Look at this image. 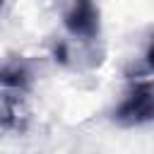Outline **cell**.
<instances>
[{
    "instance_id": "cell-1",
    "label": "cell",
    "mask_w": 154,
    "mask_h": 154,
    "mask_svg": "<svg viewBox=\"0 0 154 154\" xmlns=\"http://www.w3.org/2000/svg\"><path fill=\"white\" fill-rule=\"evenodd\" d=\"M60 19L70 36L82 43H96L101 38V12L94 0H63Z\"/></svg>"
},
{
    "instance_id": "cell-2",
    "label": "cell",
    "mask_w": 154,
    "mask_h": 154,
    "mask_svg": "<svg viewBox=\"0 0 154 154\" xmlns=\"http://www.w3.org/2000/svg\"><path fill=\"white\" fill-rule=\"evenodd\" d=\"M113 120L123 128H135L144 123H154V79L135 82L123 101L113 111Z\"/></svg>"
},
{
    "instance_id": "cell-3",
    "label": "cell",
    "mask_w": 154,
    "mask_h": 154,
    "mask_svg": "<svg viewBox=\"0 0 154 154\" xmlns=\"http://www.w3.org/2000/svg\"><path fill=\"white\" fill-rule=\"evenodd\" d=\"M34 82V70L31 63L22 55H7L5 60H0V84L14 91H26Z\"/></svg>"
},
{
    "instance_id": "cell-4",
    "label": "cell",
    "mask_w": 154,
    "mask_h": 154,
    "mask_svg": "<svg viewBox=\"0 0 154 154\" xmlns=\"http://www.w3.org/2000/svg\"><path fill=\"white\" fill-rule=\"evenodd\" d=\"M19 99H22V91H14V89H7L0 84V125L2 128L19 125V116H17Z\"/></svg>"
},
{
    "instance_id": "cell-5",
    "label": "cell",
    "mask_w": 154,
    "mask_h": 154,
    "mask_svg": "<svg viewBox=\"0 0 154 154\" xmlns=\"http://www.w3.org/2000/svg\"><path fill=\"white\" fill-rule=\"evenodd\" d=\"M144 58H147V65L154 70V38H152V43H149V48H147V55H144Z\"/></svg>"
},
{
    "instance_id": "cell-6",
    "label": "cell",
    "mask_w": 154,
    "mask_h": 154,
    "mask_svg": "<svg viewBox=\"0 0 154 154\" xmlns=\"http://www.w3.org/2000/svg\"><path fill=\"white\" fill-rule=\"evenodd\" d=\"M0 5H2V0H0Z\"/></svg>"
}]
</instances>
